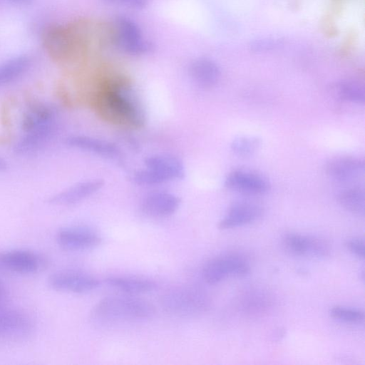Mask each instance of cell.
I'll return each mask as SVG.
<instances>
[{
	"label": "cell",
	"instance_id": "1",
	"mask_svg": "<svg viewBox=\"0 0 365 365\" xmlns=\"http://www.w3.org/2000/svg\"><path fill=\"white\" fill-rule=\"evenodd\" d=\"M96 106L99 115L111 123L135 128L145 123L143 108L132 86L125 81L108 83L98 94Z\"/></svg>",
	"mask_w": 365,
	"mask_h": 365
},
{
	"label": "cell",
	"instance_id": "2",
	"mask_svg": "<svg viewBox=\"0 0 365 365\" xmlns=\"http://www.w3.org/2000/svg\"><path fill=\"white\" fill-rule=\"evenodd\" d=\"M155 313L149 302L133 296H110L93 308L91 318L101 325L136 322L151 319Z\"/></svg>",
	"mask_w": 365,
	"mask_h": 365
},
{
	"label": "cell",
	"instance_id": "3",
	"mask_svg": "<svg viewBox=\"0 0 365 365\" xmlns=\"http://www.w3.org/2000/svg\"><path fill=\"white\" fill-rule=\"evenodd\" d=\"M160 305L170 315L181 318L202 314L209 306V300L202 290L193 287H180L162 295Z\"/></svg>",
	"mask_w": 365,
	"mask_h": 365
},
{
	"label": "cell",
	"instance_id": "4",
	"mask_svg": "<svg viewBox=\"0 0 365 365\" xmlns=\"http://www.w3.org/2000/svg\"><path fill=\"white\" fill-rule=\"evenodd\" d=\"M41 39L47 54L58 62L70 60L78 46L76 31L71 26L48 25L43 30Z\"/></svg>",
	"mask_w": 365,
	"mask_h": 365
},
{
	"label": "cell",
	"instance_id": "5",
	"mask_svg": "<svg viewBox=\"0 0 365 365\" xmlns=\"http://www.w3.org/2000/svg\"><path fill=\"white\" fill-rule=\"evenodd\" d=\"M115 24V42L123 52L139 56L151 52L153 45L145 39L139 26L130 19L118 16Z\"/></svg>",
	"mask_w": 365,
	"mask_h": 365
},
{
	"label": "cell",
	"instance_id": "6",
	"mask_svg": "<svg viewBox=\"0 0 365 365\" xmlns=\"http://www.w3.org/2000/svg\"><path fill=\"white\" fill-rule=\"evenodd\" d=\"M249 272L250 266L243 258L225 255L209 261L203 268L202 276L207 283L215 284L230 277H244Z\"/></svg>",
	"mask_w": 365,
	"mask_h": 365
},
{
	"label": "cell",
	"instance_id": "7",
	"mask_svg": "<svg viewBox=\"0 0 365 365\" xmlns=\"http://www.w3.org/2000/svg\"><path fill=\"white\" fill-rule=\"evenodd\" d=\"M48 286L56 291L74 294H85L100 287L95 277L76 271H61L48 278Z\"/></svg>",
	"mask_w": 365,
	"mask_h": 365
},
{
	"label": "cell",
	"instance_id": "8",
	"mask_svg": "<svg viewBox=\"0 0 365 365\" xmlns=\"http://www.w3.org/2000/svg\"><path fill=\"white\" fill-rule=\"evenodd\" d=\"M44 264L43 258L28 250L18 249L0 252V270L20 274L38 272Z\"/></svg>",
	"mask_w": 365,
	"mask_h": 365
},
{
	"label": "cell",
	"instance_id": "9",
	"mask_svg": "<svg viewBox=\"0 0 365 365\" xmlns=\"http://www.w3.org/2000/svg\"><path fill=\"white\" fill-rule=\"evenodd\" d=\"M56 240L61 248L69 251L92 250L101 242L98 232L83 226L62 227L58 230Z\"/></svg>",
	"mask_w": 365,
	"mask_h": 365
},
{
	"label": "cell",
	"instance_id": "10",
	"mask_svg": "<svg viewBox=\"0 0 365 365\" xmlns=\"http://www.w3.org/2000/svg\"><path fill=\"white\" fill-rule=\"evenodd\" d=\"M34 324L29 315L18 309L0 310V336L9 340L19 341L29 336Z\"/></svg>",
	"mask_w": 365,
	"mask_h": 365
},
{
	"label": "cell",
	"instance_id": "11",
	"mask_svg": "<svg viewBox=\"0 0 365 365\" xmlns=\"http://www.w3.org/2000/svg\"><path fill=\"white\" fill-rule=\"evenodd\" d=\"M225 186L229 190L249 195H263L270 188V184L265 177L244 170L230 173L225 180Z\"/></svg>",
	"mask_w": 365,
	"mask_h": 365
},
{
	"label": "cell",
	"instance_id": "12",
	"mask_svg": "<svg viewBox=\"0 0 365 365\" xmlns=\"http://www.w3.org/2000/svg\"><path fill=\"white\" fill-rule=\"evenodd\" d=\"M325 172L338 182L353 180L364 172L363 160L352 156H341L330 159L325 165Z\"/></svg>",
	"mask_w": 365,
	"mask_h": 365
},
{
	"label": "cell",
	"instance_id": "13",
	"mask_svg": "<svg viewBox=\"0 0 365 365\" xmlns=\"http://www.w3.org/2000/svg\"><path fill=\"white\" fill-rule=\"evenodd\" d=\"M262 214L258 205L248 202L233 204L219 222V228L228 230L249 225L257 220Z\"/></svg>",
	"mask_w": 365,
	"mask_h": 365
},
{
	"label": "cell",
	"instance_id": "14",
	"mask_svg": "<svg viewBox=\"0 0 365 365\" xmlns=\"http://www.w3.org/2000/svg\"><path fill=\"white\" fill-rule=\"evenodd\" d=\"M56 128V121H53L26 133L14 145V153L27 155L37 152L53 138Z\"/></svg>",
	"mask_w": 365,
	"mask_h": 365
},
{
	"label": "cell",
	"instance_id": "15",
	"mask_svg": "<svg viewBox=\"0 0 365 365\" xmlns=\"http://www.w3.org/2000/svg\"><path fill=\"white\" fill-rule=\"evenodd\" d=\"M180 198L169 192H155L147 195L142 202L143 212L152 217H168L178 209Z\"/></svg>",
	"mask_w": 365,
	"mask_h": 365
},
{
	"label": "cell",
	"instance_id": "16",
	"mask_svg": "<svg viewBox=\"0 0 365 365\" xmlns=\"http://www.w3.org/2000/svg\"><path fill=\"white\" fill-rule=\"evenodd\" d=\"M282 243L287 252L296 256L309 255L316 257L322 247L319 237L296 232L284 234L282 238Z\"/></svg>",
	"mask_w": 365,
	"mask_h": 365
},
{
	"label": "cell",
	"instance_id": "17",
	"mask_svg": "<svg viewBox=\"0 0 365 365\" xmlns=\"http://www.w3.org/2000/svg\"><path fill=\"white\" fill-rule=\"evenodd\" d=\"M103 185L101 180L78 182L51 197L48 202L53 205H71L81 202L95 193Z\"/></svg>",
	"mask_w": 365,
	"mask_h": 365
},
{
	"label": "cell",
	"instance_id": "18",
	"mask_svg": "<svg viewBox=\"0 0 365 365\" xmlns=\"http://www.w3.org/2000/svg\"><path fill=\"white\" fill-rule=\"evenodd\" d=\"M56 109L53 106L41 101H32L22 117L21 129L25 133H29L43 124L56 121Z\"/></svg>",
	"mask_w": 365,
	"mask_h": 365
},
{
	"label": "cell",
	"instance_id": "19",
	"mask_svg": "<svg viewBox=\"0 0 365 365\" xmlns=\"http://www.w3.org/2000/svg\"><path fill=\"white\" fill-rule=\"evenodd\" d=\"M189 73L195 83L205 88L214 86L220 77L218 65L207 58L194 60L189 67Z\"/></svg>",
	"mask_w": 365,
	"mask_h": 365
},
{
	"label": "cell",
	"instance_id": "20",
	"mask_svg": "<svg viewBox=\"0 0 365 365\" xmlns=\"http://www.w3.org/2000/svg\"><path fill=\"white\" fill-rule=\"evenodd\" d=\"M145 164L163 176L167 181L181 179L185 175L182 162L177 158L168 155H157L145 159Z\"/></svg>",
	"mask_w": 365,
	"mask_h": 365
},
{
	"label": "cell",
	"instance_id": "21",
	"mask_svg": "<svg viewBox=\"0 0 365 365\" xmlns=\"http://www.w3.org/2000/svg\"><path fill=\"white\" fill-rule=\"evenodd\" d=\"M66 143L73 148L87 150L106 158H115L120 150L112 143L85 135H72L66 139Z\"/></svg>",
	"mask_w": 365,
	"mask_h": 365
},
{
	"label": "cell",
	"instance_id": "22",
	"mask_svg": "<svg viewBox=\"0 0 365 365\" xmlns=\"http://www.w3.org/2000/svg\"><path fill=\"white\" fill-rule=\"evenodd\" d=\"M104 281L108 286L130 294L153 292L158 286L152 280L136 277L110 276Z\"/></svg>",
	"mask_w": 365,
	"mask_h": 365
},
{
	"label": "cell",
	"instance_id": "23",
	"mask_svg": "<svg viewBox=\"0 0 365 365\" xmlns=\"http://www.w3.org/2000/svg\"><path fill=\"white\" fill-rule=\"evenodd\" d=\"M31 65V58L25 54L12 57L1 63L0 86L17 80L29 69Z\"/></svg>",
	"mask_w": 365,
	"mask_h": 365
},
{
	"label": "cell",
	"instance_id": "24",
	"mask_svg": "<svg viewBox=\"0 0 365 365\" xmlns=\"http://www.w3.org/2000/svg\"><path fill=\"white\" fill-rule=\"evenodd\" d=\"M339 203L347 211L364 215L365 211V193L363 187H353L341 190L337 197Z\"/></svg>",
	"mask_w": 365,
	"mask_h": 365
},
{
	"label": "cell",
	"instance_id": "25",
	"mask_svg": "<svg viewBox=\"0 0 365 365\" xmlns=\"http://www.w3.org/2000/svg\"><path fill=\"white\" fill-rule=\"evenodd\" d=\"M339 97L345 101L356 104H363L365 101L364 86L355 81H344L336 86Z\"/></svg>",
	"mask_w": 365,
	"mask_h": 365
},
{
	"label": "cell",
	"instance_id": "26",
	"mask_svg": "<svg viewBox=\"0 0 365 365\" xmlns=\"http://www.w3.org/2000/svg\"><path fill=\"white\" fill-rule=\"evenodd\" d=\"M231 150L240 158L252 156L259 149L260 140L252 136H238L231 143Z\"/></svg>",
	"mask_w": 365,
	"mask_h": 365
},
{
	"label": "cell",
	"instance_id": "27",
	"mask_svg": "<svg viewBox=\"0 0 365 365\" xmlns=\"http://www.w3.org/2000/svg\"><path fill=\"white\" fill-rule=\"evenodd\" d=\"M329 314L334 319L345 323L361 324L364 320V312L347 307H333L330 309Z\"/></svg>",
	"mask_w": 365,
	"mask_h": 365
},
{
	"label": "cell",
	"instance_id": "28",
	"mask_svg": "<svg viewBox=\"0 0 365 365\" xmlns=\"http://www.w3.org/2000/svg\"><path fill=\"white\" fill-rule=\"evenodd\" d=\"M133 180L135 183L143 185H153L167 182L163 176L150 168L136 172Z\"/></svg>",
	"mask_w": 365,
	"mask_h": 365
},
{
	"label": "cell",
	"instance_id": "29",
	"mask_svg": "<svg viewBox=\"0 0 365 365\" xmlns=\"http://www.w3.org/2000/svg\"><path fill=\"white\" fill-rule=\"evenodd\" d=\"M282 45V41L279 38H267L254 41L251 44V48L255 51L264 52L277 48Z\"/></svg>",
	"mask_w": 365,
	"mask_h": 365
},
{
	"label": "cell",
	"instance_id": "30",
	"mask_svg": "<svg viewBox=\"0 0 365 365\" xmlns=\"http://www.w3.org/2000/svg\"><path fill=\"white\" fill-rule=\"evenodd\" d=\"M345 246L354 256L364 259L365 257L364 240L361 237H352L346 240Z\"/></svg>",
	"mask_w": 365,
	"mask_h": 365
},
{
	"label": "cell",
	"instance_id": "31",
	"mask_svg": "<svg viewBox=\"0 0 365 365\" xmlns=\"http://www.w3.org/2000/svg\"><path fill=\"white\" fill-rule=\"evenodd\" d=\"M110 3L140 9L147 5L148 0H106Z\"/></svg>",
	"mask_w": 365,
	"mask_h": 365
},
{
	"label": "cell",
	"instance_id": "32",
	"mask_svg": "<svg viewBox=\"0 0 365 365\" xmlns=\"http://www.w3.org/2000/svg\"><path fill=\"white\" fill-rule=\"evenodd\" d=\"M7 297V290L4 283L0 279V307L4 303Z\"/></svg>",
	"mask_w": 365,
	"mask_h": 365
},
{
	"label": "cell",
	"instance_id": "33",
	"mask_svg": "<svg viewBox=\"0 0 365 365\" xmlns=\"http://www.w3.org/2000/svg\"><path fill=\"white\" fill-rule=\"evenodd\" d=\"M11 4L17 6H28L30 5L34 0H6Z\"/></svg>",
	"mask_w": 365,
	"mask_h": 365
},
{
	"label": "cell",
	"instance_id": "34",
	"mask_svg": "<svg viewBox=\"0 0 365 365\" xmlns=\"http://www.w3.org/2000/svg\"><path fill=\"white\" fill-rule=\"evenodd\" d=\"M8 168V163L2 157L0 156V173L5 171Z\"/></svg>",
	"mask_w": 365,
	"mask_h": 365
},
{
	"label": "cell",
	"instance_id": "35",
	"mask_svg": "<svg viewBox=\"0 0 365 365\" xmlns=\"http://www.w3.org/2000/svg\"><path fill=\"white\" fill-rule=\"evenodd\" d=\"M0 1H1V0H0Z\"/></svg>",
	"mask_w": 365,
	"mask_h": 365
}]
</instances>
